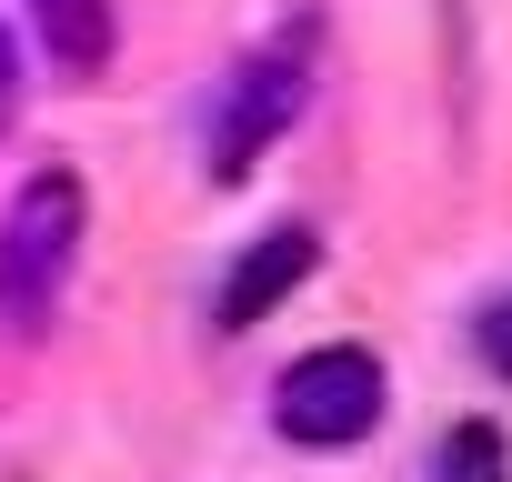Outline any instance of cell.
I'll use <instances>...</instances> for the list:
<instances>
[{
  "label": "cell",
  "instance_id": "3",
  "mask_svg": "<svg viewBox=\"0 0 512 482\" xmlns=\"http://www.w3.org/2000/svg\"><path fill=\"white\" fill-rule=\"evenodd\" d=\"M272 422H282L302 452H342V442H362V432L382 422V362H372L362 342H322V352H302V362L282 372V392H272Z\"/></svg>",
  "mask_w": 512,
  "mask_h": 482
},
{
  "label": "cell",
  "instance_id": "8",
  "mask_svg": "<svg viewBox=\"0 0 512 482\" xmlns=\"http://www.w3.org/2000/svg\"><path fill=\"white\" fill-rule=\"evenodd\" d=\"M21 121V51H11V21H0V131Z\"/></svg>",
  "mask_w": 512,
  "mask_h": 482
},
{
  "label": "cell",
  "instance_id": "4",
  "mask_svg": "<svg viewBox=\"0 0 512 482\" xmlns=\"http://www.w3.org/2000/svg\"><path fill=\"white\" fill-rule=\"evenodd\" d=\"M312 252H322V241L302 231V221H282V231H262V241H251V252L231 262V282H221V302H211V322L221 332H251V322H262L282 292H302L312 282Z\"/></svg>",
  "mask_w": 512,
  "mask_h": 482
},
{
  "label": "cell",
  "instance_id": "5",
  "mask_svg": "<svg viewBox=\"0 0 512 482\" xmlns=\"http://www.w3.org/2000/svg\"><path fill=\"white\" fill-rule=\"evenodd\" d=\"M21 11H31V41L51 51V71H71V81L111 71V51H121V11L111 0H21Z\"/></svg>",
  "mask_w": 512,
  "mask_h": 482
},
{
  "label": "cell",
  "instance_id": "6",
  "mask_svg": "<svg viewBox=\"0 0 512 482\" xmlns=\"http://www.w3.org/2000/svg\"><path fill=\"white\" fill-rule=\"evenodd\" d=\"M432 482H512V442H502V422H452L442 432V452H432Z\"/></svg>",
  "mask_w": 512,
  "mask_h": 482
},
{
  "label": "cell",
  "instance_id": "2",
  "mask_svg": "<svg viewBox=\"0 0 512 482\" xmlns=\"http://www.w3.org/2000/svg\"><path fill=\"white\" fill-rule=\"evenodd\" d=\"M302 91H312V51H302V41L241 51L231 81H221V101H211V181H251V161L292 131Z\"/></svg>",
  "mask_w": 512,
  "mask_h": 482
},
{
  "label": "cell",
  "instance_id": "7",
  "mask_svg": "<svg viewBox=\"0 0 512 482\" xmlns=\"http://www.w3.org/2000/svg\"><path fill=\"white\" fill-rule=\"evenodd\" d=\"M472 352H482V362L512 382V292H492V302L472 312Z\"/></svg>",
  "mask_w": 512,
  "mask_h": 482
},
{
  "label": "cell",
  "instance_id": "1",
  "mask_svg": "<svg viewBox=\"0 0 512 482\" xmlns=\"http://www.w3.org/2000/svg\"><path fill=\"white\" fill-rule=\"evenodd\" d=\"M81 181L71 171H31L11 191V211H0V322L11 332H41L71 292V262H81Z\"/></svg>",
  "mask_w": 512,
  "mask_h": 482
}]
</instances>
